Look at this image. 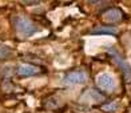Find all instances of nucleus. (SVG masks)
Returning a JSON list of instances; mask_svg holds the SVG:
<instances>
[{"label": "nucleus", "instance_id": "7", "mask_svg": "<svg viewBox=\"0 0 131 113\" xmlns=\"http://www.w3.org/2000/svg\"><path fill=\"white\" fill-rule=\"evenodd\" d=\"M90 33L91 35H112V36H115V35H118V29L112 25H96L92 28V31Z\"/></svg>", "mask_w": 131, "mask_h": 113}, {"label": "nucleus", "instance_id": "4", "mask_svg": "<svg viewBox=\"0 0 131 113\" xmlns=\"http://www.w3.org/2000/svg\"><path fill=\"white\" fill-rule=\"evenodd\" d=\"M87 81V73L82 69L78 70H72V72H68L67 75H64L62 82L64 85H80V84H84Z\"/></svg>", "mask_w": 131, "mask_h": 113}, {"label": "nucleus", "instance_id": "3", "mask_svg": "<svg viewBox=\"0 0 131 113\" xmlns=\"http://www.w3.org/2000/svg\"><path fill=\"white\" fill-rule=\"evenodd\" d=\"M95 82H96V87H98L99 91L106 92V93L114 92L115 88H116L115 79L110 73H100V75H98Z\"/></svg>", "mask_w": 131, "mask_h": 113}, {"label": "nucleus", "instance_id": "9", "mask_svg": "<svg viewBox=\"0 0 131 113\" xmlns=\"http://www.w3.org/2000/svg\"><path fill=\"white\" fill-rule=\"evenodd\" d=\"M100 109L104 110V112H115L118 109V103L116 101H112V103H106L103 105H100Z\"/></svg>", "mask_w": 131, "mask_h": 113}, {"label": "nucleus", "instance_id": "1", "mask_svg": "<svg viewBox=\"0 0 131 113\" xmlns=\"http://www.w3.org/2000/svg\"><path fill=\"white\" fill-rule=\"evenodd\" d=\"M12 25L20 37H31L39 31L38 25L23 15H16L12 17Z\"/></svg>", "mask_w": 131, "mask_h": 113}, {"label": "nucleus", "instance_id": "2", "mask_svg": "<svg viewBox=\"0 0 131 113\" xmlns=\"http://www.w3.org/2000/svg\"><path fill=\"white\" fill-rule=\"evenodd\" d=\"M107 53H108V56L112 60V63L119 68V70H122L124 81H126L127 84H130L131 82V67H130V64L124 60L121 53H118V51H115L114 48H107Z\"/></svg>", "mask_w": 131, "mask_h": 113}, {"label": "nucleus", "instance_id": "6", "mask_svg": "<svg viewBox=\"0 0 131 113\" xmlns=\"http://www.w3.org/2000/svg\"><path fill=\"white\" fill-rule=\"evenodd\" d=\"M40 72V68L31 64H19L16 67V75L19 77H31Z\"/></svg>", "mask_w": 131, "mask_h": 113}, {"label": "nucleus", "instance_id": "8", "mask_svg": "<svg viewBox=\"0 0 131 113\" xmlns=\"http://www.w3.org/2000/svg\"><path fill=\"white\" fill-rule=\"evenodd\" d=\"M11 55H12V49L7 45L0 44V61H4L7 59H9Z\"/></svg>", "mask_w": 131, "mask_h": 113}, {"label": "nucleus", "instance_id": "10", "mask_svg": "<svg viewBox=\"0 0 131 113\" xmlns=\"http://www.w3.org/2000/svg\"><path fill=\"white\" fill-rule=\"evenodd\" d=\"M15 72H16V69H15L14 65H5L4 68H2V75L4 77H9L11 75H14Z\"/></svg>", "mask_w": 131, "mask_h": 113}, {"label": "nucleus", "instance_id": "5", "mask_svg": "<svg viewBox=\"0 0 131 113\" xmlns=\"http://www.w3.org/2000/svg\"><path fill=\"white\" fill-rule=\"evenodd\" d=\"M123 17H124L123 12H122V11L119 9V8H116V7L108 8V9L106 11V12H103V20H104L108 25L115 24V23L123 20Z\"/></svg>", "mask_w": 131, "mask_h": 113}]
</instances>
